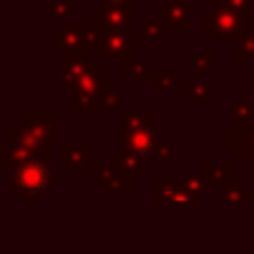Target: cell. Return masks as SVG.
Returning a JSON list of instances; mask_svg holds the SVG:
<instances>
[{
  "label": "cell",
  "instance_id": "15",
  "mask_svg": "<svg viewBox=\"0 0 254 254\" xmlns=\"http://www.w3.org/2000/svg\"><path fill=\"white\" fill-rule=\"evenodd\" d=\"M98 185H101L103 192H114V194H129L134 190L131 174H125V172L114 170V167H110V172L103 176Z\"/></svg>",
  "mask_w": 254,
  "mask_h": 254
},
{
  "label": "cell",
  "instance_id": "26",
  "mask_svg": "<svg viewBox=\"0 0 254 254\" xmlns=\"http://www.w3.org/2000/svg\"><path fill=\"white\" fill-rule=\"evenodd\" d=\"M123 105V94L121 92H110L101 105V112H119Z\"/></svg>",
  "mask_w": 254,
  "mask_h": 254
},
{
  "label": "cell",
  "instance_id": "22",
  "mask_svg": "<svg viewBox=\"0 0 254 254\" xmlns=\"http://www.w3.org/2000/svg\"><path fill=\"white\" fill-rule=\"evenodd\" d=\"M179 80L174 78V74L172 71H154L152 76V87L156 89V92H179Z\"/></svg>",
  "mask_w": 254,
  "mask_h": 254
},
{
  "label": "cell",
  "instance_id": "4",
  "mask_svg": "<svg viewBox=\"0 0 254 254\" xmlns=\"http://www.w3.org/2000/svg\"><path fill=\"white\" fill-rule=\"evenodd\" d=\"M203 29H207L216 40L239 38L243 31L252 29V9L250 11H234L216 0L210 9L203 11Z\"/></svg>",
  "mask_w": 254,
  "mask_h": 254
},
{
  "label": "cell",
  "instance_id": "30",
  "mask_svg": "<svg viewBox=\"0 0 254 254\" xmlns=\"http://www.w3.org/2000/svg\"><path fill=\"white\" fill-rule=\"evenodd\" d=\"M223 7H230L234 11H250V0H219Z\"/></svg>",
  "mask_w": 254,
  "mask_h": 254
},
{
  "label": "cell",
  "instance_id": "10",
  "mask_svg": "<svg viewBox=\"0 0 254 254\" xmlns=\"http://www.w3.org/2000/svg\"><path fill=\"white\" fill-rule=\"evenodd\" d=\"M140 47V43L131 40V34H121V31H107L101 47L103 61H127L131 52Z\"/></svg>",
  "mask_w": 254,
  "mask_h": 254
},
{
  "label": "cell",
  "instance_id": "23",
  "mask_svg": "<svg viewBox=\"0 0 254 254\" xmlns=\"http://www.w3.org/2000/svg\"><path fill=\"white\" fill-rule=\"evenodd\" d=\"M232 114H234V121H237V123H252V119H254V103L239 101L237 105H234Z\"/></svg>",
  "mask_w": 254,
  "mask_h": 254
},
{
  "label": "cell",
  "instance_id": "2",
  "mask_svg": "<svg viewBox=\"0 0 254 254\" xmlns=\"http://www.w3.org/2000/svg\"><path fill=\"white\" fill-rule=\"evenodd\" d=\"M65 172H54L49 163V152L20 163L11 172V190L20 201H34L49 192L54 183H61Z\"/></svg>",
  "mask_w": 254,
  "mask_h": 254
},
{
  "label": "cell",
  "instance_id": "7",
  "mask_svg": "<svg viewBox=\"0 0 254 254\" xmlns=\"http://www.w3.org/2000/svg\"><path fill=\"white\" fill-rule=\"evenodd\" d=\"M225 152L234 156V161L254 163V123H237L232 131L223 138Z\"/></svg>",
  "mask_w": 254,
  "mask_h": 254
},
{
  "label": "cell",
  "instance_id": "21",
  "mask_svg": "<svg viewBox=\"0 0 254 254\" xmlns=\"http://www.w3.org/2000/svg\"><path fill=\"white\" fill-rule=\"evenodd\" d=\"M243 58L254 61V29L243 31L237 38V45H234V61H243Z\"/></svg>",
  "mask_w": 254,
  "mask_h": 254
},
{
  "label": "cell",
  "instance_id": "11",
  "mask_svg": "<svg viewBox=\"0 0 254 254\" xmlns=\"http://www.w3.org/2000/svg\"><path fill=\"white\" fill-rule=\"evenodd\" d=\"M190 7H192L190 0H165L163 2V27L165 29H174V31L192 29Z\"/></svg>",
  "mask_w": 254,
  "mask_h": 254
},
{
  "label": "cell",
  "instance_id": "18",
  "mask_svg": "<svg viewBox=\"0 0 254 254\" xmlns=\"http://www.w3.org/2000/svg\"><path fill=\"white\" fill-rule=\"evenodd\" d=\"M203 176L210 181L212 185L214 183H221V185H228L234 181V165L232 163H223V165H214V163L205 161L201 167Z\"/></svg>",
  "mask_w": 254,
  "mask_h": 254
},
{
  "label": "cell",
  "instance_id": "28",
  "mask_svg": "<svg viewBox=\"0 0 254 254\" xmlns=\"http://www.w3.org/2000/svg\"><path fill=\"white\" fill-rule=\"evenodd\" d=\"M154 158L161 163H172V158H174V147H172L170 143H158L156 149H154Z\"/></svg>",
  "mask_w": 254,
  "mask_h": 254
},
{
  "label": "cell",
  "instance_id": "27",
  "mask_svg": "<svg viewBox=\"0 0 254 254\" xmlns=\"http://www.w3.org/2000/svg\"><path fill=\"white\" fill-rule=\"evenodd\" d=\"M163 29H165V27H163V22H152V20H145L143 22V38L145 40H158L163 36Z\"/></svg>",
  "mask_w": 254,
  "mask_h": 254
},
{
  "label": "cell",
  "instance_id": "17",
  "mask_svg": "<svg viewBox=\"0 0 254 254\" xmlns=\"http://www.w3.org/2000/svg\"><path fill=\"white\" fill-rule=\"evenodd\" d=\"M121 76L123 80H152L154 69H152V63L149 61H131L127 58L123 61V69H121Z\"/></svg>",
  "mask_w": 254,
  "mask_h": 254
},
{
  "label": "cell",
  "instance_id": "5",
  "mask_svg": "<svg viewBox=\"0 0 254 254\" xmlns=\"http://www.w3.org/2000/svg\"><path fill=\"white\" fill-rule=\"evenodd\" d=\"M161 131L163 123L154 121L149 127H140V129H123L121 136V147L127 152H136L143 158H154V149L161 143Z\"/></svg>",
  "mask_w": 254,
  "mask_h": 254
},
{
  "label": "cell",
  "instance_id": "9",
  "mask_svg": "<svg viewBox=\"0 0 254 254\" xmlns=\"http://www.w3.org/2000/svg\"><path fill=\"white\" fill-rule=\"evenodd\" d=\"M92 63L89 49H78V52H63V65H61V87L65 92H71L80 76L85 74L87 65Z\"/></svg>",
  "mask_w": 254,
  "mask_h": 254
},
{
  "label": "cell",
  "instance_id": "29",
  "mask_svg": "<svg viewBox=\"0 0 254 254\" xmlns=\"http://www.w3.org/2000/svg\"><path fill=\"white\" fill-rule=\"evenodd\" d=\"M110 167H112V165H105V163H94L92 170H89V179H92L94 183L98 185V183H101L103 176H105L107 172H110Z\"/></svg>",
  "mask_w": 254,
  "mask_h": 254
},
{
  "label": "cell",
  "instance_id": "13",
  "mask_svg": "<svg viewBox=\"0 0 254 254\" xmlns=\"http://www.w3.org/2000/svg\"><path fill=\"white\" fill-rule=\"evenodd\" d=\"M179 92L181 96H183V101L188 103H210L212 98V87L210 83H207L205 78H203V74H198V71H194L192 80H183V83L179 85Z\"/></svg>",
  "mask_w": 254,
  "mask_h": 254
},
{
  "label": "cell",
  "instance_id": "6",
  "mask_svg": "<svg viewBox=\"0 0 254 254\" xmlns=\"http://www.w3.org/2000/svg\"><path fill=\"white\" fill-rule=\"evenodd\" d=\"M94 165L92 143L85 140H65L61 143V172L65 174H83Z\"/></svg>",
  "mask_w": 254,
  "mask_h": 254
},
{
  "label": "cell",
  "instance_id": "1",
  "mask_svg": "<svg viewBox=\"0 0 254 254\" xmlns=\"http://www.w3.org/2000/svg\"><path fill=\"white\" fill-rule=\"evenodd\" d=\"M9 140L29 149L34 156L49 152L61 140V114L58 112H22L20 121L9 125Z\"/></svg>",
  "mask_w": 254,
  "mask_h": 254
},
{
  "label": "cell",
  "instance_id": "31",
  "mask_svg": "<svg viewBox=\"0 0 254 254\" xmlns=\"http://www.w3.org/2000/svg\"><path fill=\"white\" fill-rule=\"evenodd\" d=\"M101 7L103 9H125V11H129L131 0H103Z\"/></svg>",
  "mask_w": 254,
  "mask_h": 254
},
{
  "label": "cell",
  "instance_id": "24",
  "mask_svg": "<svg viewBox=\"0 0 254 254\" xmlns=\"http://www.w3.org/2000/svg\"><path fill=\"white\" fill-rule=\"evenodd\" d=\"M192 63H194V71L203 74V71L212 69V65H214V56H212V52H198V54H194Z\"/></svg>",
  "mask_w": 254,
  "mask_h": 254
},
{
  "label": "cell",
  "instance_id": "16",
  "mask_svg": "<svg viewBox=\"0 0 254 254\" xmlns=\"http://www.w3.org/2000/svg\"><path fill=\"white\" fill-rule=\"evenodd\" d=\"M143 161H145V158L140 156V154L127 152V149L114 152L110 156V165L114 167V170H121V172H125V174H131V176H134L136 172L143 167Z\"/></svg>",
  "mask_w": 254,
  "mask_h": 254
},
{
  "label": "cell",
  "instance_id": "12",
  "mask_svg": "<svg viewBox=\"0 0 254 254\" xmlns=\"http://www.w3.org/2000/svg\"><path fill=\"white\" fill-rule=\"evenodd\" d=\"M92 20H96L105 31H121V34H131V18L125 9H96L92 11Z\"/></svg>",
  "mask_w": 254,
  "mask_h": 254
},
{
  "label": "cell",
  "instance_id": "19",
  "mask_svg": "<svg viewBox=\"0 0 254 254\" xmlns=\"http://www.w3.org/2000/svg\"><path fill=\"white\" fill-rule=\"evenodd\" d=\"M223 201L225 203H248V201H254V194L243 183L232 181V183L223 185Z\"/></svg>",
  "mask_w": 254,
  "mask_h": 254
},
{
  "label": "cell",
  "instance_id": "8",
  "mask_svg": "<svg viewBox=\"0 0 254 254\" xmlns=\"http://www.w3.org/2000/svg\"><path fill=\"white\" fill-rule=\"evenodd\" d=\"M87 29L89 20H67L58 31L52 36V47L63 52H78L87 49Z\"/></svg>",
  "mask_w": 254,
  "mask_h": 254
},
{
  "label": "cell",
  "instance_id": "20",
  "mask_svg": "<svg viewBox=\"0 0 254 254\" xmlns=\"http://www.w3.org/2000/svg\"><path fill=\"white\" fill-rule=\"evenodd\" d=\"M123 121V129H140V127H149L154 123L152 112H138V110H129L123 112L121 116Z\"/></svg>",
  "mask_w": 254,
  "mask_h": 254
},
{
  "label": "cell",
  "instance_id": "25",
  "mask_svg": "<svg viewBox=\"0 0 254 254\" xmlns=\"http://www.w3.org/2000/svg\"><path fill=\"white\" fill-rule=\"evenodd\" d=\"M69 13H71L69 0H54L52 2V18H56V20H67Z\"/></svg>",
  "mask_w": 254,
  "mask_h": 254
},
{
  "label": "cell",
  "instance_id": "14",
  "mask_svg": "<svg viewBox=\"0 0 254 254\" xmlns=\"http://www.w3.org/2000/svg\"><path fill=\"white\" fill-rule=\"evenodd\" d=\"M152 196L156 203H192L190 192H185L183 188L170 183V181L161 179L152 185Z\"/></svg>",
  "mask_w": 254,
  "mask_h": 254
},
{
  "label": "cell",
  "instance_id": "32",
  "mask_svg": "<svg viewBox=\"0 0 254 254\" xmlns=\"http://www.w3.org/2000/svg\"><path fill=\"white\" fill-rule=\"evenodd\" d=\"M250 190H252V194H254V183H252V188H250Z\"/></svg>",
  "mask_w": 254,
  "mask_h": 254
},
{
  "label": "cell",
  "instance_id": "3",
  "mask_svg": "<svg viewBox=\"0 0 254 254\" xmlns=\"http://www.w3.org/2000/svg\"><path fill=\"white\" fill-rule=\"evenodd\" d=\"M112 87V74L103 69L101 63L92 61L71 89V110L74 112H101V105Z\"/></svg>",
  "mask_w": 254,
  "mask_h": 254
}]
</instances>
